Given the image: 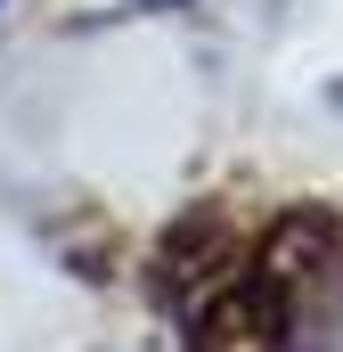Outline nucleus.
Returning <instances> with one entry per match:
<instances>
[{
  "label": "nucleus",
  "mask_w": 343,
  "mask_h": 352,
  "mask_svg": "<svg viewBox=\"0 0 343 352\" xmlns=\"http://www.w3.org/2000/svg\"><path fill=\"white\" fill-rule=\"evenodd\" d=\"M147 8H164V0H147Z\"/></svg>",
  "instance_id": "1"
}]
</instances>
